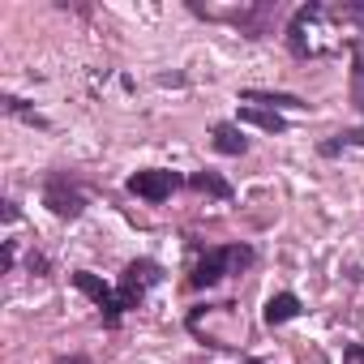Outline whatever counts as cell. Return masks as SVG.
Here are the masks:
<instances>
[{
    "instance_id": "cell-1",
    "label": "cell",
    "mask_w": 364,
    "mask_h": 364,
    "mask_svg": "<svg viewBox=\"0 0 364 364\" xmlns=\"http://www.w3.org/2000/svg\"><path fill=\"white\" fill-rule=\"evenodd\" d=\"M176 185H180V176H176V171H163V167H150V171H133V176H129V193H137V198H146V202L171 198Z\"/></svg>"
},
{
    "instance_id": "cell-2",
    "label": "cell",
    "mask_w": 364,
    "mask_h": 364,
    "mask_svg": "<svg viewBox=\"0 0 364 364\" xmlns=\"http://www.w3.org/2000/svg\"><path fill=\"white\" fill-rule=\"evenodd\" d=\"M73 287H77L82 296H90V300L103 309V321H107V326H116V321H120V296H116V291H112V287H107L99 274H90V270H77V274H73Z\"/></svg>"
},
{
    "instance_id": "cell-9",
    "label": "cell",
    "mask_w": 364,
    "mask_h": 364,
    "mask_svg": "<svg viewBox=\"0 0 364 364\" xmlns=\"http://www.w3.org/2000/svg\"><path fill=\"white\" fill-rule=\"evenodd\" d=\"M240 99H245V103H266L270 112H274V107H309L304 99H296V95H274V90H245Z\"/></svg>"
},
{
    "instance_id": "cell-14",
    "label": "cell",
    "mask_w": 364,
    "mask_h": 364,
    "mask_svg": "<svg viewBox=\"0 0 364 364\" xmlns=\"http://www.w3.org/2000/svg\"><path fill=\"white\" fill-rule=\"evenodd\" d=\"M245 364H262V360H245Z\"/></svg>"
},
{
    "instance_id": "cell-12",
    "label": "cell",
    "mask_w": 364,
    "mask_h": 364,
    "mask_svg": "<svg viewBox=\"0 0 364 364\" xmlns=\"http://www.w3.org/2000/svg\"><path fill=\"white\" fill-rule=\"evenodd\" d=\"M343 364H364V347H347V355H343Z\"/></svg>"
},
{
    "instance_id": "cell-8",
    "label": "cell",
    "mask_w": 364,
    "mask_h": 364,
    "mask_svg": "<svg viewBox=\"0 0 364 364\" xmlns=\"http://www.w3.org/2000/svg\"><path fill=\"white\" fill-rule=\"evenodd\" d=\"M215 150H219V154H245L249 141L240 137L236 124H215Z\"/></svg>"
},
{
    "instance_id": "cell-11",
    "label": "cell",
    "mask_w": 364,
    "mask_h": 364,
    "mask_svg": "<svg viewBox=\"0 0 364 364\" xmlns=\"http://www.w3.org/2000/svg\"><path fill=\"white\" fill-rule=\"evenodd\" d=\"M228 262H232V266H249V262H253V253L236 245V249H228Z\"/></svg>"
},
{
    "instance_id": "cell-4",
    "label": "cell",
    "mask_w": 364,
    "mask_h": 364,
    "mask_svg": "<svg viewBox=\"0 0 364 364\" xmlns=\"http://www.w3.org/2000/svg\"><path fill=\"white\" fill-rule=\"evenodd\" d=\"M43 202H48V210L52 215H60V219H77L82 215V193L77 189H69V180H60V176H52L48 180V193H43Z\"/></svg>"
},
{
    "instance_id": "cell-3",
    "label": "cell",
    "mask_w": 364,
    "mask_h": 364,
    "mask_svg": "<svg viewBox=\"0 0 364 364\" xmlns=\"http://www.w3.org/2000/svg\"><path fill=\"white\" fill-rule=\"evenodd\" d=\"M150 283H159V266L154 262H129V270L120 274V309H137V300L146 296Z\"/></svg>"
},
{
    "instance_id": "cell-10",
    "label": "cell",
    "mask_w": 364,
    "mask_h": 364,
    "mask_svg": "<svg viewBox=\"0 0 364 364\" xmlns=\"http://www.w3.org/2000/svg\"><path fill=\"white\" fill-rule=\"evenodd\" d=\"M240 120H245V124H257V129H266V133H283V116H279V112L245 107V112H240Z\"/></svg>"
},
{
    "instance_id": "cell-13",
    "label": "cell",
    "mask_w": 364,
    "mask_h": 364,
    "mask_svg": "<svg viewBox=\"0 0 364 364\" xmlns=\"http://www.w3.org/2000/svg\"><path fill=\"white\" fill-rule=\"evenodd\" d=\"M56 364H95V360H86V355H69V360H56Z\"/></svg>"
},
{
    "instance_id": "cell-5",
    "label": "cell",
    "mask_w": 364,
    "mask_h": 364,
    "mask_svg": "<svg viewBox=\"0 0 364 364\" xmlns=\"http://www.w3.org/2000/svg\"><path fill=\"white\" fill-rule=\"evenodd\" d=\"M228 266H232V262H228V249H210V253L193 266L189 283H193V287H215V283L228 274Z\"/></svg>"
},
{
    "instance_id": "cell-7",
    "label": "cell",
    "mask_w": 364,
    "mask_h": 364,
    "mask_svg": "<svg viewBox=\"0 0 364 364\" xmlns=\"http://www.w3.org/2000/svg\"><path fill=\"white\" fill-rule=\"evenodd\" d=\"M189 185H193L198 193H210V198H219V202H228V198H232V185H228V180H223L219 171H198V176L189 180Z\"/></svg>"
},
{
    "instance_id": "cell-6",
    "label": "cell",
    "mask_w": 364,
    "mask_h": 364,
    "mask_svg": "<svg viewBox=\"0 0 364 364\" xmlns=\"http://www.w3.org/2000/svg\"><path fill=\"white\" fill-rule=\"evenodd\" d=\"M296 313H300V300H296L291 291H279V296L266 300V326H283V321H291Z\"/></svg>"
}]
</instances>
